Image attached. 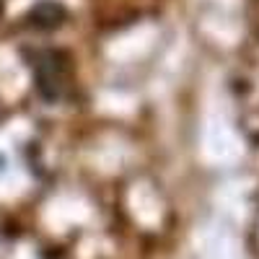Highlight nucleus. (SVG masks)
<instances>
[{"label":"nucleus","instance_id":"nucleus-1","mask_svg":"<svg viewBox=\"0 0 259 259\" xmlns=\"http://www.w3.org/2000/svg\"><path fill=\"white\" fill-rule=\"evenodd\" d=\"M34 75H36V89L45 99H60L68 89L70 80V65L68 57L60 52H39L34 57Z\"/></svg>","mask_w":259,"mask_h":259},{"label":"nucleus","instance_id":"nucleus-2","mask_svg":"<svg viewBox=\"0 0 259 259\" xmlns=\"http://www.w3.org/2000/svg\"><path fill=\"white\" fill-rule=\"evenodd\" d=\"M62 18H65V8L55 3V0H45V3L34 6L31 11V24L36 29H55L62 24Z\"/></svg>","mask_w":259,"mask_h":259}]
</instances>
